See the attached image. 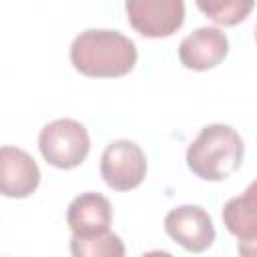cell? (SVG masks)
<instances>
[{"instance_id":"1","label":"cell","mask_w":257,"mask_h":257,"mask_svg":"<svg viewBox=\"0 0 257 257\" xmlns=\"http://www.w3.org/2000/svg\"><path fill=\"white\" fill-rule=\"evenodd\" d=\"M135 42L118 30L88 28L70 44L72 66L92 78H116L131 72L137 64Z\"/></svg>"},{"instance_id":"2","label":"cell","mask_w":257,"mask_h":257,"mask_svg":"<svg viewBox=\"0 0 257 257\" xmlns=\"http://www.w3.org/2000/svg\"><path fill=\"white\" fill-rule=\"evenodd\" d=\"M243 163L241 135L229 124H207L187 149L189 169L205 181H223Z\"/></svg>"},{"instance_id":"3","label":"cell","mask_w":257,"mask_h":257,"mask_svg":"<svg viewBox=\"0 0 257 257\" xmlns=\"http://www.w3.org/2000/svg\"><path fill=\"white\" fill-rule=\"evenodd\" d=\"M38 147L48 165L56 169H74L86 159L90 151V137L78 120L56 118L42 126Z\"/></svg>"},{"instance_id":"4","label":"cell","mask_w":257,"mask_h":257,"mask_svg":"<svg viewBox=\"0 0 257 257\" xmlns=\"http://www.w3.org/2000/svg\"><path fill=\"white\" fill-rule=\"evenodd\" d=\"M145 175L147 157L137 143L118 139L106 145L100 157V177L110 189L131 191L143 183Z\"/></svg>"},{"instance_id":"5","label":"cell","mask_w":257,"mask_h":257,"mask_svg":"<svg viewBox=\"0 0 257 257\" xmlns=\"http://www.w3.org/2000/svg\"><path fill=\"white\" fill-rule=\"evenodd\" d=\"M124 10L131 26L147 38L171 36L185 20L183 0H128Z\"/></svg>"},{"instance_id":"6","label":"cell","mask_w":257,"mask_h":257,"mask_svg":"<svg viewBox=\"0 0 257 257\" xmlns=\"http://www.w3.org/2000/svg\"><path fill=\"white\" fill-rule=\"evenodd\" d=\"M165 231L191 253H203L215 241L213 221L199 205H181L171 209L165 217Z\"/></svg>"},{"instance_id":"7","label":"cell","mask_w":257,"mask_h":257,"mask_svg":"<svg viewBox=\"0 0 257 257\" xmlns=\"http://www.w3.org/2000/svg\"><path fill=\"white\" fill-rule=\"evenodd\" d=\"M40 169L36 161L18 147H0V195L24 199L36 191Z\"/></svg>"},{"instance_id":"8","label":"cell","mask_w":257,"mask_h":257,"mask_svg":"<svg viewBox=\"0 0 257 257\" xmlns=\"http://www.w3.org/2000/svg\"><path fill=\"white\" fill-rule=\"evenodd\" d=\"M229 52L227 34L215 26H201L187 34L179 44V58L191 70L215 68Z\"/></svg>"},{"instance_id":"9","label":"cell","mask_w":257,"mask_h":257,"mask_svg":"<svg viewBox=\"0 0 257 257\" xmlns=\"http://www.w3.org/2000/svg\"><path fill=\"white\" fill-rule=\"evenodd\" d=\"M255 183H251L243 195L233 197L223 207V221L229 233L239 239V255L255 257L257 241V201H255Z\"/></svg>"},{"instance_id":"10","label":"cell","mask_w":257,"mask_h":257,"mask_svg":"<svg viewBox=\"0 0 257 257\" xmlns=\"http://www.w3.org/2000/svg\"><path fill=\"white\" fill-rule=\"evenodd\" d=\"M66 223L76 237H90L108 231L112 223V207L100 193H80L66 211Z\"/></svg>"},{"instance_id":"11","label":"cell","mask_w":257,"mask_h":257,"mask_svg":"<svg viewBox=\"0 0 257 257\" xmlns=\"http://www.w3.org/2000/svg\"><path fill=\"white\" fill-rule=\"evenodd\" d=\"M70 255L72 257H124V243L116 233L104 231L90 237L70 239Z\"/></svg>"},{"instance_id":"12","label":"cell","mask_w":257,"mask_h":257,"mask_svg":"<svg viewBox=\"0 0 257 257\" xmlns=\"http://www.w3.org/2000/svg\"><path fill=\"white\" fill-rule=\"evenodd\" d=\"M197 8L203 10L213 22L233 26L247 18L253 10V0H197Z\"/></svg>"},{"instance_id":"13","label":"cell","mask_w":257,"mask_h":257,"mask_svg":"<svg viewBox=\"0 0 257 257\" xmlns=\"http://www.w3.org/2000/svg\"><path fill=\"white\" fill-rule=\"evenodd\" d=\"M141 257H173L169 251H161V249H155V251H147L145 255H141Z\"/></svg>"}]
</instances>
